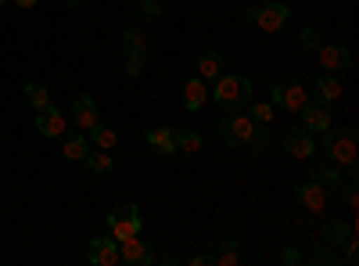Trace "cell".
Returning <instances> with one entry per match:
<instances>
[{
    "label": "cell",
    "mask_w": 359,
    "mask_h": 266,
    "mask_svg": "<svg viewBox=\"0 0 359 266\" xmlns=\"http://www.w3.org/2000/svg\"><path fill=\"white\" fill-rule=\"evenodd\" d=\"M252 94H255V83L248 76H216V91H212V101L223 108V112H237L252 105Z\"/></svg>",
    "instance_id": "1"
},
{
    "label": "cell",
    "mask_w": 359,
    "mask_h": 266,
    "mask_svg": "<svg viewBox=\"0 0 359 266\" xmlns=\"http://www.w3.org/2000/svg\"><path fill=\"white\" fill-rule=\"evenodd\" d=\"M320 147L327 152V159H331L334 166H345V169H355V130L352 126H338L334 123L323 130V140Z\"/></svg>",
    "instance_id": "2"
},
{
    "label": "cell",
    "mask_w": 359,
    "mask_h": 266,
    "mask_svg": "<svg viewBox=\"0 0 359 266\" xmlns=\"http://www.w3.org/2000/svg\"><path fill=\"white\" fill-rule=\"evenodd\" d=\"M245 22H255L259 29H266V33H280V29L291 22V8L280 4V0H269V4H262V8L245 11Z\"/></svg>",
    "instance_id": "3"
},
{
    "label": "cell",
    "mask_w": 359,
    "mask_h": 266,
    "mask_svg": "<svg viewBox=\"0 0 359 266\" xmlns=\"http://www.w3.org/2000/svg\"><path fill=\"white\" fill-rule=\"evenodd\" d=\"M269 105L273 108H284V112H298L306 101H309V94H306V83H298V79H277L273 86H269Z\"/></svg>",
    "instance_id": "4"
},
{
    "label": "cell",
    "mask_w": 359,
    "mask_h": 266,
    "mask_svg": "<svg viewBox=\"0 0 359 266\" xmlns=\"http://www.w3.org/2000/svg\"><path fill=\"white\" fill-rule=\"evenodd\" d=\"M255 130H259V126H252L248 115H223V119H219V140H223L226 147H245V144H252V140H255Z\"/></svg>",
    "instance_id": "5"
},
{
    "label": "cell",
    "mask_w": 359,
    "mask_h": 266,
    "mask_svg": "<svg viewBox=\"0 0 359 266\" xmlns=\"http://www.w3.org/2000/svg\"><path fill=\"white\" fill-rule=\"evenodd\" d=\"M140 227H144V220H140L137 205H123V209L108 213V238H115V241L133 238V234H140Z\"/></svg>",
    "instance_id": "6"
},
{
    "label": "cell",
    "mask_w": 359,
    "mask_h": 266,
    "mask_svg": "<svg viewBox=\"0 0 359 266\" xmlns=\"http://www.w3.org/2000/svg\"><path fill=\"white\" fill-rule=\"evenodd\" d=\"M316 62H320L323 72L338 76V72L352 69V51L341 47V44H320V47H316Z\"/></svg>",
    "instance_id": "7"
},
{
    "label": "cell",
    "mask_w": 359,
    "mask_h": 266,
    "mask_svg": "<svg viewBox=\"0 0 359 266\" xmlns=\"http://www.w3.org/2000/svg\"><path fill=\"white\" fill-rule=\"evenodd\" d=\"M123 47H126V76H140L144 72V58H147V40L137 33V29H126L123 33Z\"/></svg>",
    "instance_id": "8"
},
{
    "label": "cell",
    "mask_w": 359,
    "mask_h": 266,
    "mask_svg": "<svg viewBox=\"0 0 359 266\" xmlns=\"http://www.w3.org/2000/svg\"><path fill=\"white\" fill-rule=\"evenodd\" d=\"M118 262H126V266H151L155 252L147 248V241H140V234H133V238L118 241Z\"/></svg>",
    "instance_id": "9"
},
{
    "label": "cell",
    "mask_w": 359,
    "mask_h": 266,
    "mask_svg": "<svg viewBox=\"0 0 359 266\" xmlns=\"http://www.w3.org/2000/svg\"><path fill=\"white\" fill-rule=\"evenodd\" d=\"M280 144H284V152H287L291 159H309V155H316V140H313V133H309L306 126L287 130Z\"/></svg>",
    "instance_id": "10"
},
{
    "label": "cell",
    "mask_w": 359,
    "mask_h": 266,
    "mask_svg": "<svg viewBox=\"0 0 359 266\" xmlns=\"http://www.w3.org/2000/svg\"><path fill=\"white\" fill-rule=\"evenodd\" d=\"M294 198H298V205H302L306 213H323V209H327V191H323L320 180L298 184V187H294Z\"/></svg>",
    "instance_id": "11"
},
{
    "label": "cell",
    "mask_w": 359,
    "mask_h": 266,
    "mask_svg": "<svg viewBox=\"0 0 359 266\" xmlns=\"http://www.w3.org/2000/svg\"><path fill=\"white\" fill-rule=\"evenodd\" d=\"M72 119H76V126L79 130H94L97 123H101V112H97V101L90 98V94H79L76 101H72Z\"/></svg>",
    "instance_id": "12"
},
{
    "label": "cell",
    "mask_w": 359,
    "mask_h": 266,
    "mask_svg": "<svg viewBox=\"0 0 359 266\" xmlns=\"http://www.w3.org/2000/svg\"><path fill=\"white\" fill-rule=\"evenodd\" d=\"M36 130H40V137H65V115L54 105L40 108L36 112Z\"/></svg>",
    "instance_id": "13"
},
{
    "label": "cell",
    "mask_w": 359,
    "mask_h": 266,
    "mask_svg": "<svg viewBox=\"0 0 359 266\" xmlns=\"http://www.w3.org/2000/svg\"><path fill=\"white\" fill-rule=\"evenodd\" d=\"M90 262L94 266H118V241L115 238H94L90 241Z\"/></svg>",
    "instance_id": "14"
},
{
    "label": "cell",
    "mask_w": 359,
    "mask_h": 266,
    "mask_svg": "<svg viewBox=\"0 0 359 266\" xmlns=\"http://www.w3.org/2000/svg\"><path fill=\"white\" fill-rule=\"evenodd\" d=\"M298 115H302V126L309 130V133H323L327 126H331V112H327V105H302L298 108Z\"/></svg>",
    "instance_id": "15"
},
{
    "label": "cell",
    "mask_w": 359,
    "mask_h": 266,
    "mask_svg": "<svg viewBox=\"0 0 359 266\" xmlns=\"http://www.w3.org/2000/svg\"><path fill=\"white\" fill-rule=\"evenodd\" d=\"M147 147H151L155 155H162V159L176 155V137H172V130H165V126L147 130Z\"/></svg>",
    "instance_id": "16"
},
{
    "label": "cell",
    "mask_w": 359,
    "mask_h": 266,
    "mask_svg": "<svg viewBox=\"0 0 359 266\" xmlns=\"http://www.w3.org/2000/svg\"><path fill=\"white\" fill-rule=\"evenodd\" d=\"M205 101H208L205 79H201V76L187 79V86H184V112H201V108H205Z\"/></svg>",
    "instance_id": "17"
},
{
    "label": "cell",
    "mask_w": 359,
    "mask_h": 266,
    "mask_svg": "<svg viewBox=\"0 0 359 266\" xmlns=\"http://www.w3.org/2000/svg\"><path fill=\"white\" fill-rule=\"evenodd\" d=\"M313 91H316L320 105H334V101L341 98V83H338V76H331V72H323V76H316V83H313Z\"/></svg>",
    "instance_id": "18"
},
{
    "label": "cell",
    "mask_w": 359,
    "mask_h": 266,
    "mask_svg": "<svg viewBox=\"0 0 359 266\" xmlns=\"http://www.w3.org/2000/svg\"><path fill=\"white\" fill-rule=\"evenodd\" d=\"M223 72V54L219 51H205L201 58H198V76L201 79H216Z\"/></svg>",
    "instance_id": "19"
},
{
    "label": "cell",
    "mask_w": 359,
    "mask_h": 266,
    "mask_svg": "<svg viewBox=\"0 0 359 266\" xmlns=\"http://www.w3.org/2000/svg\"><path fill=\"white\" fill-rule=\"evenodd\" d=\"M323 241L338 248V245H348V241H355V234H352V227H345V223H334V220H331V223L323 227Z\"/></svg>",
    "instance_id": "20"
},
{
    "label": "cell",
    "mask_w": 359,
    "mask_h": 266,
    "mask_svg": "<svg viewBox=\"0 0 359 266\" xmlns=\"http://www.w3.org/2000/svg\"><path fill=\"white\" fill-rule=\"evenodd\" d=\"M62 155H65L69 162H83V159L90 155V144H86V137H83V133H72V137H65Z\"/></svg>",
    "instance_id": "21"
},
{
    "label": "cell",
    "mask_w": 359,
    "mask_h": 266,
    "mask_svg": "<svg viewBox=\"0 0 359 266\" xmlns=\"http://www.w3.org/2000/svg\"><path fill=\"white\" fill-rule=\"evenodd\" d=\"M172 137H176V152H184V155H194V152H201V133H194V130H172Z\"/></svg>",
    "instance_id": "22"
},
{
    "label": "cell",
    "mask_w": 359,
    "mask_h": 266,
    "mask_svg": "<svg viewBox=\"0 0 359 266\" xmlns=\"http://www.w3.org/2000/svg\"><path fill=\"white\" fill-rule=\"evenodd\" d=\"M83 162L90 166V173H97V176H104V173H111V169H115V159H111V155L104 152V147H101L97 155H86Z\"/></svg>",
    "instance_id": "23"
},
{
    "label": "cell",
    "mask_w": 359,
    "mask_h": 266,
    "mask_svg": "<svg viewBox=\"0 0 359 266\" xmlns=\"http://www.w3.org/2000/svg\"><path fill=\"white\" fill-rule=\"evenodd\" d=\"M90 137H94V144H97V147H104V152H111V147L118 144V133H115L111 126H104V123H97L94 130H90Z\"/></svg>",
    "instance_id": "24"
},
{
    "label": "cell",
    "mask_w": 359,
    "mask_h": 266,
    "mask_svg": "<svg viewBox=\"0 0 359 266\" xmlns=\"http://www.w3.org/2000/svg\"><path fill=\"white\" fill-rule=\"evenodd\" d=\"M25 101L33 105L36 112H40V108H47V105H50V94H47V86H43V83H29V86H25Z\"/></svg>",
    "instance_id": "25"
},
{
    "label": "cell",
    "mask_w": 359,
    "mask_h": 266,
    "mask_svg": "<svg viewBox=\"0 0 359 266\" xmlns=\"http://www.w3.org/2000/svg\"><path fill=\"white\" fill-rule=\"evenodd\" d=\"M248 119L255 126H269V123H273V105H269V101H255L252 112H248Z\"/></svg>",
    "instance_id": "26"
},
{
    "label": "cell",
    "mask_w": 359,
    "mask_h": 266,
    "mask_svg": "<svg viewBox=\"0 0 359 266\" xmlns=\"http://www.w3.org/2000/svg\"><path fill=\"white\" fill-rule=\"evenodd\" d=\"M212 262H216V266H233V262H237V241H223L219 252L212 255Z\"/></svg>",
    "instance_id": "27"
},
{
    "label": "cell",
    "mask_w": 359,
    "mask_h": 266,
    "mask_svg": "<svg viewBox=\"0 0 359 266\" xmlns=\"http://www.w3.org/2000/svg\"><path fill=\"white\" fill-rule=\"evenodd\" d=\"M298 44H302V51H316V47L323 44V36H320V29L306 25V29H302V36H298Z\"/></svg>",
    "instance_id": "28"
},
{
    "label": "cell",
    "mask_w": 359,
    "mask_h": 266,
    "mask_svg": "<svg viewBox=\"0 0 359 266\" xmlns=\"http://www.w3.org/2000/svg\"><path fill=\"white\" fill-rule=\"evenodd\" d=\"M320 180H327L331 187H345V180H341V173H338V169H323V173H320Z\"/></svg>",
    "instance_id": "29"
},
{
    "label": "cell",
    "mask_w": 359,
    "mask_h": 266,
    "mask_svg": "<svg viewBox=\"0 0 359 266\" xmlns=\"http://www.w3.org/2000/svg\"><path fill=\"white\" fill-rule=\"evenodd\" d=\"M140 4H144V11H140L144 18H158V15H162V8L155 4V0H140Z\"/></svg>",
    "instance_id": "30"
},
{
    "label": "cell",
    "mask_w": 359,
    "mask_h": 266,
    "mask_svg": "<svg viewBox=\"0 0 359 266\" xmlns=\"http://www.w3.org/2000/svg\"><path fill=\"white\" fill-rule=\"evenodd\" d=\"M345 201H348V209H355V205H359V194H355V184H345Z\"/></svg>",
    "instance_id": "31"
},
{
    "label": "cell",
    "mask_w": 359,
    "mask_h": 266,
    "mask_svg": "<svg viewBox=\"0 0 359 266\" xmlns=\"http://www.w3.org/2000/svg\"><path fill=\"white\" fill-rule=\"evenodd\" d=\"M313 262H338V255H331L327 248H320V252H313Z\"/></svg>",
    "instance_id": "32"
},
{
    "label": "cell",
    "mask_w": 359,
    "mask_h": 266,
    "mask_svg": "<svg viewBox=\"0 0 359 266\" xmlns=\"http://www.w3.org/2000/svg\"><path fill=\"white\" fill-rule=\"evenodd\" d=\"M280 259H284V262H302V252H298V248H284Z\"/></svg>",
    "instance_id": "33"
},
{
    "label": "cell",
    "mask_w": 359,
    "mask_h": 266,
    "mask_svg": "<svg viewBox=\"0 0 359 266\" xmlns=\"http://www.w3.org/2000/svg\"><path fill=\"white\" fill-rule=\"evenodd\" d=\"M187 262H191V266H208V262H212V255H191Z\"/></svg>",
    "instance_id": "34"
},
{
    "label": "cell",
    "mask_w": 359,
    "mask_h": 266,
    "mask_svg": "<svg viewBox=\"0 0 359 266\" xmlns=\"http://www.w3.org/2000/svg\"><path fill=\"white\" fill-rule=\"evenodd\" d=\"M15 4H18V8H36L40 0H15Z\"/></svg>",
    "instance_id": "35"
},
{
    "label": "cell",
    "mask_w": 359,
    "mask_h": 266,
    "mask_svg": "<svg viewBox=\"0 0 359 266\" xmlns=\"http://www.w3.org/2000/svg\"><path fill=\"white\" fill-rule=\"evenodd\" d=\"M65 4H69V8H76V4H83V0H65Z\"/></svg>",
    "instance_id": "36"
},
{
    "label": "cell",
    "mask_w": 359,
    "mask_h": 266,
    "mask_svg": "<svg viewBox=\"0 0 359 266\" xmlns=\"http://www.w3.org/2000/svg\"><path fill=\"white\" fill-rule=\"evenodd\" d=\"M4 4H8V0H0V8H4Z\"/></svg>",
    "instance_id": "37"
}]
</instances>
